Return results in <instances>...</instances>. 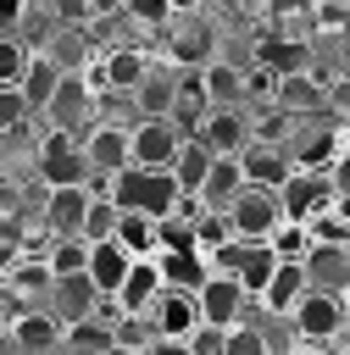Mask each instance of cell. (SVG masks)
Masks as SVG:
<instances>
[{
  "label": "cell",
  "instance_id": "cell-19",
  "mask_svg": "<svg viewBox=\"0 0 350 355\" xmlns=\"http://www.w3.org/2000/svg\"><path fill=\"white\" fill-rule=\"evenodd\" d=\"M250 183H244V166H239V155H211V166H206V183L194 189V200L206 205V211H228L239 194H244Z\"/></svg>",
  "mask_w": 350,
  "mask_h": 355
},
{
  "label": "cell",
  "instance_id": "cell-42",
  "mask_svg": "<svg viewBox=\"0 0 350 355\" xmlns=\"http://www.w3.org/2000/svg\"><path fill=\"white\" fill-rule=\"evenodd\" d=\"M17 222H22V189L17 183H0V227L17 233Z\"/></svg>",
  "mask_w": 350,
  "mask_h": 355
},
{
  "label": "cell",
  "instance_id": "cell-36",
  "mask_svg": "<svg viewBox=\"0 0 350 355\" xmlns=\"http://www.w3.org/2000/svg\"><path fill=\"white\" fill-rule=\"evenodd\" d=\"M267 244H272V255H278V261H300V255L311 250V233H306V222H278Z\"/></svg>",
  "mask_w": 350,
  "mask_h": 355
},
{
  "label": "cell",
  "instance_id": "cell-41",
  "mask_svg": "<svg viewBox=\"0 0 350 355\" xmlns=\"http://www.w3.org/2000/svg\"><path fill=\"white\" fill-rule=\"evenodd\" d=\"M33 111H28V100H22V89H11V83H0V133H11V128H22Z\"/></svg>",
  "mask_w": 350,
  "mask_h": 355
},
{
  "label": "cell",
  "instance_id": "cell-18",
  "mask_svg": "<svg viewBox=\"0 0 350 355\" xmlns=\"http://www.w3.org/2000/svg\"><path fill=\"white\" fill-rule=\"evenodd\" d=\"M339 128H311V116H294V139H283V150L294 155V166H311V172H328L333 150H339Z\"/></svg>",
  "mask_w": 350,
  "mask_h": 355
},
{
  "label": "cell",
  "instance_id": "cell-28",
  "mask_svg": "<svg viewBox=\"0 0 350 355\" xmlns=\"http://www.w3.org/2000/svg\"><path fill=\"white\" fill-rule=\"evenodd\" d=\"M306 50H311L306 39H294V33H278V28H272V33H261V44H256V61H261V67H272V72L283 78V72H300V67H311V55H306Z\"/></svg>",
  "mask_w": 350,
  "mask_h": 355
},
{
  "label": "cell",
  "instance_id": "cell-1",
  "mask_svg": "<svg viewBox=\"0 0 350 355\" xmlns=\"http://www.w3.org/2000/svg\"><path fill=\"white\" fill-rule=\"evenodd\" d=\"M111 200L122 205V211H150V216H167L178 200H183V189H178V178H172V166H122V172H111Z\"/></svg>",
  "mask_w": 350,
  "mask_h": 355
},
{
  "label": "cell",
  "instance_id": "cell-11",
  "mask_svg": "<svg viewBox=\"0 0 350 355\" xmlns=\"http://www.w3.org/2000/svg\"><path fill=\"white\" fill-rule=\"evenodd\" d=\"M228 222H233L239 239H272V227L283 222L278 189H244V194L228 205Z\"/></svg>",
  "mask_w": 350,
  "mask_h": 355
},
{
  "label": "cell",
  "instance_id": "cell-22",
  "mask_svg": "<svg viewBox=\"0 0 350 355\" xmlns=\"http://www.w3.org/2000/svg\"><path fill=\"white\" fill-rule=\"evenodd\" d=\"M300 266H306V283H311V288L339 294V288L350 283V244H311V250L300 255Z\"/></svg>",
  "mask_w": 350,
  "mask_h": 355
},
{
  "label": "cell",
  "instance_id": "cell-37",
  "mask_svg": "<svg viewBox=\"0 0 350 355\" xmlns=\"http://www.w3.org/2000/svg\"><path fill=\"white\" fill-rule=\"evenodd\" d=\"M222 355H267V333H261L250 316H239V322H228V344H222Z\"/></svg>",
  "mask_w": 350,
  "mask_h": 355
},
{
  "label": "cell",
  "instance_id": "cell-35",
  "mask_svg": "<svg viewBox=\"0 0 350 355\" xmlns=\"http://www.w3.org/2000/svg\"><path fill=\"white\" fill-rule=\"evenodd\" d=\"M167 28H178V22H167ZM172 55H178L183 67H206V61H211V28H206V22H183Z\"/></svg>",
  "mask_w": 350,
  "mask_h": 355
},
{
  "label": "cell",
  "instance_id": "cell-27",
  "mask_svg": "<svg viewBox=\"0 0 350 355\" xmlns=\"http://www.w3.org/2000/svg\"><path fill=\"white\" fill-rule=\"evenodd\" d=\"M61 78H67V72H61L44 50H33V55H28V67H22V78H17V89H22V100H28V111H33V116L50 105V94L61 89Z\"/></svg>",
  "mask_w": 350,
  "mask_h": 355
},
{
  "label": "cell",
  "instance_id": "cell-24",
  "mask_svg": "<svg viewBox=\"0 0 350 355\" xmlns=\"http://www.w3.org/2000/svg\"><path fill=\"white\" fill-rule=\"evenodd\" d=\"M306 288H311V283H306V266H300V261H278V266H272V277H267V288H261L256 300H261V311H267V316H289V311H294V300H300Z\"/></svg>",
  "mask_w": 350,
  "mask_h": 355
},
{
  "label": "cell",
  "instance_id": "cell-20",
  "mask_svg": "<svg viewBox=\"0 0 350 355\" xmlns=\"http://www.w3.org/2000/svg\"><path fill=\"white\" fill-rule=\"evenodd\" d=\"M61 316L50 311V305H28V311H17L11 316V338H17V349H44V355H61Z\"/></svg>",
  "mask_w": 350,
  "mask_h": 355
},
{
  "label": "cell",
  "instance_id": "cell-17",
  "mask_svg": "<svg viewBox=\"0 0 350 355\" xmlns=\"http://www.w3.org/2000/svg\"><path fill=\"white\" fill-rule=\"evenodd\" d=\"M144 316H150L156 333H167V338H189V327L200 322V300H194L189 288H167V283H161V294L150 300Z\"/></svg>",
  "mask_w": 350,
  "mask_h": 355
},
{
  "label": "cell",
  "instance_id": "cell-49",
  "mask_svg": "<svg viewBox=\"0 0 350 355\" xmlns=\"http://www.w3.org/2000/svg\"><path fill=\"white\" fill-rule=\"evenodd\" d=\"M344 44H350V39H344Z\"/></svg>",
  "mask_w": 350,
  "mask_h": 355
},
{
  "label": "cell",
  "instance_id": "cell-29",
  "mask_svg": "<svg viewBox=\"0 0 350 355\" xmlns=\"http://www.w3.org/2000/svg\"><path fill=\"white\" fill-rule=\"evenodd\" d=\"M133 116H172V100H178V72H144L133 83Z\"/></svg>",
  "mask_w": 350,
  "mask_h": 355
},
{
  "label": "cell",
  "instance_id": "cell-31",
  "mask_svg": "<svg viewBox=\"0 0 350 355\" xmlns=\"http://www.w3.org/2000/svg\"><path fill=\"white\" fill-rule=\"evenodd\" d=\"M206 166H211V150H206L194 133H183L178 155H172V178H178V189H183V194H194V189L206 183Z\"/></svg>",
  "mask_w": 350,
  "mask_h": 355
},
{
  "label": "cell",
  "instance_id": "cell-43",
  "mask_svg": "<svg viewBox=\"0 0 350 355\" xmlns=\"http://www.w3.org/2000/svg\"><path fill=\"white\" fill-rule=\"evenodd\" d=\"M328 178H333V194H350V133L339 139V150L328 161Z\"/></svg>",
  "mask_w": 350,
  "mask_h": 355
},
{
  "label": "cell",
  "instance_id": "cell-3",
  "mask_svg": "<svg viewBox=\"0 0 350 355\" xmlns=\"http://www.w3.org/2000/svg\"><path fill=\"white\" fill-rule=\"evenodd\" d=\"M94 116H100V94H94V83H89L83 72H67L61 89L50 94V105L39 111L44 128H61V133H78V139H83V128H89Z\"/></svg>",
  "mask_w": 350,
  "mask_h": 355
},
{
  "label": "cell",
  "instance_id": "cell-5",
  "mask_svg": "<svg viewBox=\"0 0 350 355\" xmlns=\"http://www.w3.org/2000/svg\"><path fill=\"white\" fill-rule=\"evenodd\" d=\"M33 155H39V183L44 189H56V183H89V155H83V139L78 133L44 128Z\"/></svg>",
  "mask_w": 350,
  "mask_h": 355
},
{
  "label": "cell",
  "instance_id": "cell-6",
  "mask_svg": "<svg viewBox=\"0 0 350 355\" xmlns=\"http://www.w3.org/2000/svg\"><path fill=\"white\" fill-rule=\"evenodd\" d=\"M133 122L122 116H94L83 128V155H89V172H122L133 161Z\"/></svg>",
  "mask_w": 350,
  "mask_h": 355
},
{
  "label": "cell",
  "instance_id": "cell-13",
  "mask_svg": "<svg viewBox=\"0 0 350 355\" xmlns=\"http://www.w3.org/2000/svg\"><path fill=\"white\" fill-rule=\"evenodd\" d=\"M272 111H283V116H322L328 111V83L311 78V67L283 72L278 89H272Z\"/></svg>",
  "mask_w": 350,
  "mask_h": 355
},
{
  "label": "cell",
  "instance_id": "cell-40",
  "mask_svg": "<svg viewBox=\"0 0 350 355\" xmlns=\"http://www.w3.org/2000/svg\"><path fill=\"white\" fill-rule=\"evenodd\" d=\"M28 55H33V50H28L17 33H0V83H11V89H17V78H22Z\"/></svg>",
  "mask_w": 350,
  "mask_h": 355
},
{
  "label": "cell",
  "instance_id": "cell-12",
  "mask_svg": "<svg viewBox=\"0 0 350 355\" xmlns=\"http://www.w3.org/2000/svg\"><path fill=\"white\" fill-rule=\"evenodd\" d=\"M194 300H200V316H206V322H222V327L239 322V316L256 305V294H250L239 277H228V272H211V277L194 288Z\"/></svg>",
  "mask_w": 350,
  "mask_h": 355
},
{
  "label": "cell",
  "instance_id": "cell-4",
  "mask_svg": "<svg viewBox=\"0 0 350 355\" xmlns=\"http://www.w3.org/2000/svg\"><path fill=\"white\" fill-rule=\"evenodd\" d=\"M289 327H294V338H306V344H333V338L350 327V316H344V300H339V294L306 288V294L294 300V311H289Z\"/></svg>",
  "mask_w": 350,
  "mask_h": 355
},
{
  "label": "cell",
  "instance_id": "cell-26",
  "mask_svg": "<svg viewBox=\"0 0 350 355\" xmlns=\"http://www.w3.org/2000/svg\"><path fill=\"white\" fill-rule=\"evenodd\" d=\"M156 266H161L167 288H189V294L211 277V255L206 250H156Z\"/></svg>",
  "mask_w": 350,
  "mask_h": 355
},
{
  "label": "cell",
  "instance_id": "cell-9",
  "mask_svg": "<svg viewBox=\"0 0 350 355\" xmlns=\"http://www.w3.org/2000/svg\"><path fill=\"white\" fill-rule=\"evenodd\" d=\"M183 122H172V116H139L133 122V166H172V155H178V144H183Z\"/></svg>",
  "mask_w": 350,
  "mask_h": 355
},
{
  "label": "cell",
  "instance_id": "cell-25",
  "mask_svg": "<svg viewBox=\"0 0 350 355\" xmlns=\"http://www.w3.org/2000/svg\"><path fill=\"white\" fill-rule=\"evenodd\" d=\"M128 266H133V255H128V250H122L117 239H100V244H89V266H83V272H89V283H94V288H100L106 300H111V294L122 288Z\"/></svg>",
  "mask_w": 350,
  "mask_h": 355
},
{
  "label": "cell",
  "instance_id": "cell-39",
  "mask_svg": "<svg viewBox=\"0 0 350 355\" xmlns=\"http://www.w3.org/2000/svg\"><path fill=\"white\" fill-rule=\"evenodd\" d=\"M183 344H189V355H222V344H228V327L200 316V322L189 327V338H183Z\"/></svg>",
  "mask_w": 350,
  "mask_h": 355
},
{
  "label": "cell",
  "instance_id": "cell-23",
  "mask_svg": "<svg viewBox=\"0 0 350 355\" xmlns=\"http://www.w3.org/2000/svg\"><path fill=\"white\" fill-rule=\"evenodd\" d=\"M156 294H161V266H156V255H133V266H128L122 288L111 294V305H117V311H150Z\"/></svg>",
  "mask_w": 350,
  "mask_h": 355
},
{
  "label": "cell",
  "instance_id": "cell-14",
  "mask_svg": "<svg viewBox=\"0 0 350 355\" xmlns=\"http://www.w3.org/2000/svg\"><path fill=\"white\" fill-rule=\"evenodd\" d=\"M239 166H244V183L250 189H278L289 172H294V155L278 144V139H250L239 150Z\"/></svg>",
  "mask_w": 350,
  "mask_h": 355
},
{
  "label": "cell",
  "instance_id": "cell-15",
  "mask_svg": "<svg viewBox=\"0 0 350 355\" xmlns=\"http://www.w3.org/2000/svg\"><path fill=\"white\" fill-rule=\"evenodd\" d=\"M44 305H50L61 322H78V316L100 311V305H106V294L89 283V272H61V277H50V294H44Z\"/></svg>",
  "mask_w": 350,
  "mask_h": 355
},
{
  "label": "cell",
  "instance_id": "cell-2",
  "mask_svg": "<svg viewBox=\"0 0 350 355\" xmlns=\"http://www.w3.org/2000/svg\"><path fill=\"white\" fill-rule=\"evenodd\" d=\"M211 255V272H228V277H239L250 294H261L267 288V277H272V266H278V255H272V244L267 239H228V244H217V250H206Z\"/></svg>",
  "mask_w": 350,
  "mask_h": 355
},
{
  "label": "cell",
  "instance_id": "cell-10",
  "mask_svg": "<svg viewBox=\"0 0 350 355\" xmlns=\"http://www.w3.org/2000/svg\"><path fill=\"white\" fill-rule=\"evenodd\" d=\"M150 72V61H144V50L139 44H111V50H100V67L94 72H83L100 94H133V83Z\"/></svg>",
  "mask_w": 350,
  "mask_h": 355
},
{
  "label": "cell",
  "instance_id": "cell-38",
  "mask_svg": "<svg viewBox=\"0 0 350 355\" xmlns=\"http://www.w3.org/2000/svg\"><path fill=\"white\" fill-rule=\"evenodd\" d=\"M122 17L133 28H167L172 22V0H122Z\"/></svg>",
  "mask_w": 350,
  "mask_h": 355
},
{
  "label": "cell",
  "instance_id": "cell-48",
  "mask_svg": "<svg viewBox=\"0 0 350 355\" xmlns=\"http://www.w3.org/2000/svg\"><path fill=\"white\" fill-rule=\"evenodd\" d=\"M344 22H350V0H344Z\"/></svg>",
  "mask_w": 350,
  "mask_h": 355
},
{
  "label": "cell",
  "instance_id": "cell-16",
  "mask_svg": "<svg viewBox=\"0 0 350 355\" xmlns=\"http://www.w3.org/2000/svg\"><path fill=\"white\" fill-rule=\"evenodd\" d=\"M83 211H89V189L83 183H56L44 189V239H61V233H78L83 227Z\"/></svg>",
  "mask_w": 350,
  "mask_h": 355
},
{
  "label": "cell",
  "instance_id": "cell-33",
  "mask_svg": "<svg viewBox=\"0 0 350 355\" xmlns=\"http://www.w3.org/2000/svg\"><path fill=\"white\" fill-rule=\"evenodd\" d=\"M44 266H50V277H61V272H83V266H89V239H83V233H61V239H50Z\"/></svg>",
  "mask_w": 350,
  "mask_h": 355
},
{
  "label": "cell",
  "instance_id": "cell-8",
  "mask_svg": "<svg viewBox=\"0 0 350 355\" xmlns=\"http://www.w3.org/2000/svg\"><path fill=\"white\" fill-rule=\"evenodd\" d=\"M211 155H239L256 133H250V116H244V105H206V116L189 128Z\"/></svg>",
  "mask_w": 350,
  "mask_h": 355
},
{
  "label": "cell",
  "instance_id": "cell-7",
  "mask_svg": "<svg viewBox=\"0 0 350 355\" xmlns=\"http://www.w3.org/2000/svg\"><path fill=\"white\" fill-rule=\"evenodd\" d=\"M278 205H283V222H311L317 211L333 205V178L328 172H311V166H294L278 183Z\"/></svg>",
  "mask_w": 350,
  "mask_h": 355
},
{
  "label": "cell",
  "instance_id": "cell-45",
  "mask_svg": "<svg viewBox=\"0 0 350 355\" xmlns=\"http://www.w3.org/2000/svg\"><path fill=\"white\" fill-rule=\"evenodd\" d=\"M139 355H189V344H183V338H167V333H156V338H150Z\"/></svg>",
  "mask_w": 350,
  "mask_h": 355
},
{
  "label": "cell",
  "instance_id": "cell-34",
  "mask_svg": "<svg viewBox=\"0 0 350 355\" xmlns=\"http://www.w3.org/2000/svg\"><path fill=\"white\" fill-rule=\"evenodd\" d=\"M117 216H122V205L111 200V194H89V211H83V239L89 244H100V239H117Z\"/></svg>",
  "mask_w": 350,
  "mask_h": 355
},
{
  "label": "cell",
  "instance_id": "cell-47",
  "mask_svg": "<svg viewBox=\"0 0 350 355\" xmlns=\"http://www.w3.org/2000/svg\"><path fill=\"white\" fill-rule=\"evenodd\" d=\"M339 300H344V316H350V283H344V288H339Z\"/></svg>",
  "mask_w": 350,
  "mask_h": 355
},
{
  "label": "cell",
  "instance_id": "cell-30",
  "mask_svg": "<svg viewBox=\"0 0 350 355\" xmlns=\"http://www.w3.org/2000/svg\"><path fill=\"white\" fill-rule=\"evenodd\" d=\"M200 89H206V105H244V67L206 61L200 67Z\"/></svg>",
  "mask_w": 350,
  "mask_h": 355
},
{
  "label": "cell",
  "instance_id": "cell-32",
  "mask_svg": "<svg viewBox=\"0 0 350 355\" xmlns=\"http://www.w3.org/2000/svg\"><path fill=\"white\" fill-rule=\"evenodd\" d=\"M117 244L128 255H156V216L150 211H122L117 216Z\"/></svg>",
  "mask_w": 350,
  "mask_h": 355
},
{
  "label": "cell",
  "instance_id": "cell-46",
  "mask_svg": "<svg viewBox=\"0 0 350 355\" xmlns=\"http://www.w3.org/2000/svg\"><path fill=\"white\" fill-rule=\"evenodd\" d=\"M289 355H339V349H333V344H306V338H300Z\"/></svg>",
  "mask_w": 350,
  "mask_h": 355
},
{
  "label": "cell",
  "instance_id": "cell-21",
  "mask_svg": "<svg viewBox=\"0 0 350 355\" xmlns=\"http://www.w3.org/2000/svg\"><path fill=\"white\" fill-rule=\"evenodd\" d=\"M61 355H117V327H111V316L89 311V316L67 322V327H61Z\"/></svg>",
  "mask_w": 350,
  "mask_h": 355
},
{
  "label": "cell",
  "instance_id": "cell-44",
  "mask_svg": "<svg viewBox=\"0 0 350 355\" xmlns=\"http://www.w3.org/2000/svg\"><path fill=\"white\" fill-rule=\"evenodd\" d=\"M22 11H28V0H0V33H17Z\"/></svg>",
  "mask_w": 350,
  "mask_h": 355
}]
</instances>
